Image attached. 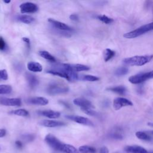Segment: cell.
I'll return each instance as SVG.
<instances>
[{
	"label": "cell",
	"instance_id": "31",
	"mask_svg": "<svg viewBox=\"0 0 153 153\" xmlns=\"http://www.w3.org/2000/svg\"><path fill=\"white\" fill-rule=\"evenodd\" d=\"M22 139L25 142H31L35 139V136L32 134H25L22 135Z\"/></svg>",
	"mask_w": 153,
	"mask_h": 153
},
{
	"label": "cell",
	"instance_id": "39",
	"mask_svg": "<svg viewBox=\"0 0 153 153\" xmlns=\"http://www.w3.org/2000/svg\"><path fill=\"white\" fill-rule=\"evenodd\" d=\"M23 41L25 43L27 44L28 47L29 48V47H30V39H29L28 38L23 37Z\"/></svg>",
	"mask_w": 153,
	"mask_h": 153
},
{
	"label": "cell",
	"instance_id": "40",
	"mask_svg": "<svg viewBox=\"0 0 153 153\" xmlns=\"http://www.w3.org/2000/svg\"><path fill=\"white\" fill-rule=\"evenodd\" d=\"M148 78L149 79L153 78V70L149 72H148Z\"/></svg>",
	"mask_w": 153,
	"mask_h": 153
},
{
	"label": "cell",
	"instance_id": "24",
	"mask_svg": "<svg viewBox=\"0 0 153 153\" xmlns=\"http://www.w3.org/2000/svg\"><path fill=\"white\" fill-rule=\"evenodd\" d=\"M109 137L115 140H121L123 138V136L120 130H115L109 134Z\"/></svg>",
	"mask_w": 153,
	"mask_h": 153
},
{
	"label": "cell",
	"instance_id": "22",
	"mask_svg": "<svg viewBox=\"0 0 153 153\" xmlns=\"http://www.w3.org/2000/svg\"><path fill=\"white\" fill-rule=\"evenodd\" d=\"M115 55V52L109 48H106L103 52V59L105 62H108L111 60Z\"/></svg>",
	"mask_w": 153,
	"mask_h": 153
},
{
	"label": "cell",
	"instance_id": "43",
	"mask_svg": "<svg viewBox=\"0 0 153 153\" xmlns=\"http://www.w3.org/2000/svg\"><path fill=\"white\" fill-rule=\"evenodd\" d=\"M148 153H153V151L152 152H148Z\"/></svg>",
	"mask_w": 153,
	"mask_h": 153
},
{
	"label": "cell",
	"instance_id": "37",
	"mask_svg": "<svg viewBox=\"0 0 153 153\" xmlns=\"http://www.w3.org/2000/svg\"><path fill=\"white\" fill-rule=\"evenodd\" d=\"M15 144H16V145L17 146V147L18 148H20V149L22 148V146H23L22 142L21 141H20V140H17V141H16Z\"/></svg>",
	"mask_w": 153,
	"mask_h": 153
},
{
	"label": "cell",
	"instance_id": "23",
	"mask_svg": "<svg viewBox=\"0 0 153 153\" xmlns=\"http://www.w3.org/2000/svg\"><path fill=\"white\" fill-rule=\"evenodd\" d=\"M39 54L42 57H43L44 59H45L47 60H49L52 62H56L55 57L54 56H53L51 54H50L47 51H39Z\"/></svg>",
	"mask_w": 153,
	"mask_h": 153
},
{
	"label": "cell",
	"instance_id": "25",
	"mask_svg": "<svg viewBox=\"0 0 153 153\" xmlns=\"http://www.w3.org/2000/svg\"><path fill=\"white\" fill-rule=\"evenodd\" d=\"M73 69L76 72H80V71H88L90 69V67L81 64H75V65H71Z\"/></svg>",
	"mask_w": 153,
	"mask_h": 153
},
{
	"label": "cell",
	"instance_id": "3",
	"mask_svg": "<svg viewBox=\"0 0 153 153\" xmlns=\"http://www.w3.org/2000/svg\"><path fill=\"white\" fill-rule=\"evenodd\" d=\"M152 30H153V22L149 23L148 24L142 25L140 27L133 30L127 32L123 35V36L127 39H132V38H134L137 36H139Z\"/></svg>",
	"mask_w": 153,
	"mask_h": 153
},
{
	"label": "cell",
	"instance_id": "33",
	"mask_svg": "<svg viewBox=\"0 0 153 153\" xmlns=\"http://www.w3.org/2000/svg\"><path fill=\"white\" fill-rule=\"evenodd\" d=\"M8 75L7 71L5 69L0 70V79L7 80L8 79Z\"/></svg>",
	"mask_w": 153,
	"mask_h": 153
},
{
	"label": "cell",
	"instance_id": "12",
	"mask_svg": "<svg viewBox=\"0 0 153 153\" xmlns=\"http://www.w3.org/2000/svg\"><path fill=\"white\" fill-rule=\"evenodd\" d=\"M73 102L75 105L79 106L81 108H81H93V105H92L91 102H90L87 99H85L84 98H81V97L76 98L74 100Z\"/></svg>",
	"mask_w": 153,
	"mask_h": 153
},
{
	"label": "cell",
	"instance_id": "38",
	"mask_svg": "<svg viewBox=\"0 0 153 153\" xmlns=\"http://www.w3.org/2000/svg\"><path fill=\"white\" fill-rule=\"evenodd\" d=\"M6 134V130L4 128L0 129V138L5 136Z\"/></svg>",
	"mask_w": 153,
	"mask_h": 153
},
{
	"label": "cell",
	"instance_id": "10",
	"mask_svg": "<svg viewBox=\"0 0 153 153\" xmlns=\"http://www.w3.org/2000/svg\"><path fill=\"white\" fill-rule=\"evenodd\" d=\"M20 9L22 13H30L36 12L38 8L35 4L30 2H26L20 4Z\"/></svg>",
	"mask_w": 153,
	"mask_h": 153
},
{
	"label": "cell",
	"instance_id": "1",
	"mask_svg": "<svg viewBox=\"0 0 153 153\" xmlns=\"http://www.w3.org/2000/svg\"><path fill=\"white\" fill-rule=\"evenodd\" d=\"M45 141L54 151L63 153H75L76 148L69 144L64 143L61 142L54 135L49 133L45 137Z\"/></svg>",
	"mask_w": 153,
	"mask_h": 153
},
{
	"label": "cell",
	"instance_id": "19",
	"mask_svg": "<svg viewBox=\"0 0 153 153\" xmlns=\"http://www.w3.org/2000/svg\"><path fill=\"white\" fill-rule=\"evenodd\" d=\"M136 136L142 140H145V141H150L152 140V137L149 135L148 133H146L145 131H138L136 133Z\"/></svg>",
	"mask_w": 153,
	"mask_h": 153
},
{
	"label": "cell",
	"instance_id": "5",
	"mask_svg": "<svg viewBox=\"0 0 153 153\" xmlns=\"http://www.w3.org/2000/svg\"><path fill=\"white\" fill-rule=\"evenodd\" d=\"M132 105H133V103L128 99L124 97H118L114 99L113 101V107L114 109L116 111H118L123 107L129 106Z\"/></svg>",
	"mask_w": 153,
	"mask_h": 153
},
{
	"label": "cell",
	"instance_id": "21",
	"mask_svg": "<svg viewBox=\"0 0 153 153\" xmlns=\"http://www.w3.org/2000/svg\"><path fill=\"white\" fill-rule=\"evenodd\" d=\"M78 151L80 153H96V152L95 148L88 145L81 146L79 148Z\"/></svg>",
	"mask_w": 153,
	"mask_h": 153
},
{
	"label": "cell",
	"instance_id": "32",
	"mask_svg": "<svg viewBox=\"0 0 153 153\" xmlns=\"http://www.w3.org/2000/svg\"><path fill=\"white\" fill-rule=\"evenodd\" d=\"M81 110L85 114L90 116H96L97 115V112L93 110L92 108H81Z\"/></svg>",
	"mask_w": 153,
	"mask_h": 153
},
{
	"label": "cell",
	"instance_id": "16",
	"mask_svg": "<svg viewBox=\"0 0 153 153\" xmlns=\"http://www.w3.org/2000/svg\"><path fill=\"white\" fill-rule=\"evenodd\" d=\"M29 71L33 72H39L42 71V66L36 62H30L27 65Z\"/></svg>",
	"mask_w": 153,
	"mask_h": 153
},
{
	"label": "cell",
	"instance_id": "13",
	"mask_svg": "<svg viewBox=\"0 0 153 153\" xmlns=\"http://www.w3.org/2000/svg\"><path fill=\"white\" fill-rule=\"evenodd\" d=\"M27 102L29 103L36 105H46L48 103V100L43 97H33L29 98Z\"/></svg>",
	"mask_w": 153,
	"mask_h": 153
},
{
	"label": "cell",
	"instance_id": "26",
	"mask_svg": "<svg viewBox=\"0 0 153 153\" xmlns=\"http://www.w3.org/2000/svg\"><path fill=\"white\" fill-rule=\"evenodd\" d=\"M12 88L9 85L2 84L0 85V94H9L11 92Z\"/></svg>",
	"mask_w": 153,
	"mask_h": 153
},
{
	"label": "cell",
	"instance_id": "27",
	"mask_svg": "<svg viewBox=\"0 0 153 153\" xmlns=\"http://www.w3.org/2000/svg\"><path fill=\"white\" fill-rule=\"evenodd\" d=\"M10 113L11 114H14V115H18V116H22V117H26L29 115L28 111L25 109H16V110L11 111Z\"/></svg>",
	"mask_w": 153,
	"mask_h": 153
},
{
	"label": "cell",
	"instance_id": "11",
	"mask_svg": "<svg viewBox=\"0 0 153 153\" xmlns=\"http://www.w3.org/2000/svg\"><path fill=\"white\" fill-rule=\"evenodd\" d=\"M39 124L45 127H57L63 126L65 125V123L62 121L50 120H44L39 121Z\"/></svg>",
	"mask_w": 153,
	"mask_h": 153
},
{
	"label": "cell",
	"instance_id": "2",
	"mask_svg": "<svg viewBox=\"0 0 153 153\" xmlns=\"http://www.w3.org/2000/svg\"><path fill=\"white\" fill-rule=\"evenodd\" d=\"M153 59V55L134 56L125 58L123 60L124 64L128 66H140L149 63Z\"/></svg>",
	"mask_w": 153,
	"mask_h": 153
},
{
	"label": "cell",
	"instance_id": "34",
	"mask_svg": "<svg viewBox=\"0 0 153 153\" xmlns=\"http://www.w3.org/2000/svg\"><path fill=\"white\" fill-rule=\"evenodd\" d=\"M5 47H6V44H5V41L2 37H0V50H4L5 48Z\"/></svg>",
	"mask_w": 153,
	"mask_h": 153
},
{
	"label": "cell",
	"instance_id": "28",
	"mask_svg": "<svg viewBox=\"0 0 153 153\" xmlns=\"http://www.w3.org/2000/svg\"><path fill=\"white\" fill-rule=\"evenodd\" d=\"M79 79H82L87 81H96L99 79V78L92 75H84L82 76H79Z\"/></svg>",
	"mask_w": 153,
	"mask_h": 153
},
{
	"label": "cell",
	"instance_id": "7",
	"mask_svg": "<svg viewBox=\"0 0 153 153\" xmlns=\"http://www.w3.org/2000/svg\"><path fill=\"white\" fill-rule=\"evenodd\" d=\"M48 21L50 23H51V25L53 26V27L54 29H56L59 31L67 32V31L72 30V29L70 26H69L66 24L62 23L61 22H59V21L55 20L54 19H50V18L48 19Z\"/></svg>",
	"mask_w": 153,
	"mask_h": 153
},
{
	"label": "cell",
	"instance_id": "30",
	"mask_svg": "<svg viewBox=\"0 0 153 153\" xmlns=\"http://www.w3.org/2000/svg\"><path fill=\"white\" fill-rule=\"evenodd\" d=\"M128 72V69L127 67H120L115 71V75L117 76H123L126 75Z\"/></svg>",
	"mask_w": 153,
	"mask_h": 153
},
{
	"label": "cell",
	"instance_id": "41",
	"mask_svg": "<svg viewBox=\"0 0 153 153\" xmlns=\"http://www.w3.org/2000/svg\"><path fill=\"white\" fill-rule=\"evenodd\" d=\"M148 125L151 126V127H153V123H148Z\"/></svg>",
	"mask_w": 153,
	"mask_h": 153
},
{
	"label": "cell",
	"instance_id": "8",
	"mask_svg": "<svg viewBox=\"0 0 153 153\" xmlns=\"http://www.w3.org/2000/svg\"><path fill=\"white\" fill-rule=\"evenodd\" d=\"M147 79H149L147 72H140L139 74L131 76L128 78L129 82L134 84H140Z\"/></svg>",
	"mask_w": 153,
	"mask_h": 153
},
{
	"label": "cell",
	"instance_id": "18",
	"mask_svg": "<svg viewBox=\"0 0 153 153\" xmlns=\"http://www.w3.org/2000/svg\"><path fill=\"white\" fill-rule=\"evenodd\" d=\"M107 90L111 91L113 93H115L120 95H123L126 93V88L123 85H118V86L109 87L107 88Z\"/></svg>",
	"mask_w": 153,
	"mask_h": 153
},
{
	"label": "cell",
	"instance_id": "45",
	"mask_svg": "<svg viewBox=\"0 0 153 153\" xmlns=\"http://www.w3.org/2000/svg\"><path fill=\"white\" fill-rule=\"evenodd\" d=\"M0 149H1V148H0Z\"/></svg>",
	"mask_w": 153,
	"mask_h": 153
},
{
	"label": "cell",
	"instance_id": "20",
	"mask_svg": "<svg viewBox=\"0 0 153 153\" xmlns=\"http://www.w3.org/2000/svg\"><path fill=\"white\" fill-rule=\"evenodd\" d=\"M17 20L25 24H30L34 21V18L29 15H20L17 17Z\"/></svg>",
	"mask_w": 153,
	"mask_h": 153
},
{
	"label": "cell",
	"instance_id": "9",
	"mask_svg": "<svg viewBox=\"0 0 153 153\" xmlns=\"http://www.w3.org/2000/svg\"><path fill=\"white\" fill-rule=\"evenodd\" d=\"M22 101L19 98H6L0 97V105L8 106H19Z\"/></svg>",
	"mask_w": 153,
	"mask_h": 153
},
{
	"label": "cell",
	"instance_id": "4",
	"mask_svg": "<svg viewBox=\"0 0 153 153\" xmlns=\"http://www.w3.org/2000/svg\"><path fill=\"white\" fill-rule=\"evenodd\" d=\"M69 91V88L62 83L54 82L51 83L47 87V91L51 95H55L66 93Z\"/></svg>",
	"mask_w": 153,
	"mask_h": 153
},
{
	"label": "cell",
	"instance_id": "14",
	"mask_svg": "<svg viewBox=\"0 0 153 153\" xmlns=\"http://www.w3.org/2000/svg\"><path fill=\"white\" fill-rule=\"evenodd\" d=\"M124 149L128 153H148L145 148L139 145L127 146Z\"/></svg>",
	"mask_w": 153,
	"mask_h": 153
},
{
	"label": "cell",
	"instance_id": "35",
	"mask_svg": "<svg viewBox=\"0 0 153 153\" xmlns=\"http://www.w3.org/2000/svg\"><path fill=\"white\" fill-rule=\"evenodd\" d=\"M99 153H109V150L106 146H103L100 149Z\"/></svg>",
	"mask_w": 153,
	"mask_h": 153
},
{
	"label": "cell",
	"instance_id": "6",
	"mask_svg": "<svg viewBox=\"0 0 153 153\" xmlns=\"http://www.w3.org/2000/svg\"><path fill=\"white\" fill-rule=\"evenodd\" d=\"M65 118L82 125L88 126H94L93 123L91 120H90L88 118L84 117L78 116V115H67L65 116Z\"/></svg>",
	"mask_w": 153,
	"mask_h": 153
},
{
	"label": "cell",
	"instance_id": "29",
	"mask_svg": "<svg viewBox=\"0 0 153 153\" xmlns=\"http://www.w3.org/2000/svg\"><path fill=\"white\" fill-rule=\"evenodd\" d=\"M97 19L105 24H111L114 22V19L110 18L105 14H100L97 16Z\"/></svg>",
	"mask_w": 153,
	"mask_h": 153
},
{
	"label": "cell",
	"instance_id": "36",
	"mask_svg": "<svg viewBox=\"0 0 153 153\" xmlns=\"http://www.w3.org/2000/svg\"><path fill=\"white\" fill-rule=\"evenodd\" d=\"M69 18H70V19H71V20H72V21H78V19H79L78 16L76 14H71V15L69 16Z\"/></svg>",
	"mask_w": 153,
	"mask_h": 153
},
{
	"label": "cell",
	"instance_id": "42",
	"mask_svg": "<svg viewBox=\"0 0 153 153\" xmlns=\"http://www.w3.org/2000/svg\"><path fill=\"white\" fill-rule=\"evenodd\" d=\"M4 2H5V3H10V1H4Z\"/></svg>",
	"mask_w": 153,
	"mask_h": 153
},
{
	"label": "cell",
	"instance_id": "44",
	"mask_svg": "<svg viewBox=\"0 0 153 153\" xmlns=\"http://www.w3.org/2000/svg\"><path fill=\"white\" fill-rule=\"evenodd\" d=\"M151 133V134H153V131H152Z\"/></svg>",
	"mask_w": 153,
	"mask_h": 153
},
{
	"label": "cell",
	"instance_id": "17",
	"mask_svg": "<svg viewBox=\"0 0 153 153\" xmlns=\"http://www.w3.org/2000/svg\"><path fill=\"white\" fill-rule=\"evenodd\" d=\"M26 78L27 81V82L29 85V86L31 88H35L36 87L39 83V81L35 76L34 75H32L30 73H26Z\"/></svg>",
	"mask_w": 153,
	"mask_h": 153
},
{
	"label": "cell",
	"instance_id": "15",
	"mask_svg": "<svg viewBox=\"0 0 153 153\" xmlns=\"http://www.w3.org/2000/svg\"><path fill=\"white\" fill-rule=\"evenodd\" d=\"M39 114L42 115V116L46 117L49 118L55 119L57 118L60 116V113L57 111H52V110H44L39 112Z\"/></svg>",
	"mask_w": 153,
	"mask_h": 153
}]
</instances>
